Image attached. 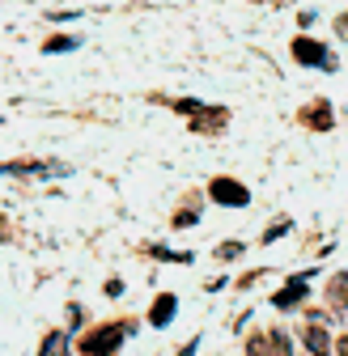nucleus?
Instances as JSON below:
<instances>
[{
	"mask_svg": "<svg viewBox=\"0 0 348 356\" xmlns=\"http://www.w3.org/2000/svg\"><path fill=\"white\" fill-rule=\"evenodd\" d=\"M289 225H293V220H276V225H272V229L264 234V242H276L280 234H289Z\"/></svg>",
	"mask_w": 348,
	"mask_h": 356,
	"instance_id": "obj_11",
	"label": "nucleus"
},
{
	"mask_svg": "<svg viewBox=\"0 0 348 356\" xmlns=\"http://www.w3.org/2000/svg\"><path fill=\"white\" fill-rule=\"evenodd\" d=\"M293 60L297 64H310V68H323V72L335 68V56L323 47V42H315V38H293Z\"/></svg>",
	"mask_w": 348,
	"mask_h": 356,
	"instance_id": "obj_2",
	"label": "nucleus"
},
{
	"mask_svg": "<svg viewBox=\"0 0 348 356\" xmlns=\"http://www.w3.org/2000/svg\"><path fill=\"white\" fill-rule=\"evenodd\" d=\"M344 293H348V272H340L335 284H331V297H344Z\"/></svg>",
	"mask_w": 348,
	"mask_h": 356,
	"instance_id": "obj_14",
	"label": "nucleus"
},
{
	"mask_svg": "<svg viewBox=\"0 0 348 356\" xmlns=\"http://www.w3.org/2000/svg\"><path fill=\"white\" fill-rule=\"evenodd\" d=\"M301 339H306V348H310L315 356H327V348H331V335L323 331V323H315V327H306V335H301Z\"/></svg>",
	"mask_w": 348,
	"mask_h": 356,
	"instance_id": "obj_6",
	"label": "nucleus"
},
{
	"mask_svg": "<svg viewBox=\"0 0 348 356\" xmlns=\"http://www.w3.org/2000/svg\"><path fill=\"white\" fill-rule=\"evenodd\" d=\"M77 42H81V38H72V34H56V38L42 42V51H47V56H56V51H72Z\"/></svg>",
	"mask_w": 348,
	"mask_h": 356,
	"instance_id": "obj_8",
	"label": "nucleus"
},
{
	"mask_svg": "<svg viewBox=\"0 0 348 356\" xmlns=\"http://www.w3.org/2000/svg\"><path fill=\"white\" fill-rule=\"evenodd\" d=\"M196 220H200V212L191 208V212H179V216H174V225H179V229H187V225H196Z\"/></svg>",
	"mask_w": 348,
	"mask_h": 356,
	"instance_id": "obj_12",
	"label": "nucleus"
},
{
	"mask_svg": "<svg viewBox=\"0 0 348 356\" xmlns=\"http://www.w3.org/2000/svg\"><path fill=\"white\" fill-rule=\"evenodd\" d=\"M81 323H85V309L72 301V305H68V327H81Z\"/></svg>",
	"mask_w": 348,
	"mask_h": 356,
	"instance_id": "obj_13",
	"label": "nucleus"
},
{
	"mask_svg": "<svg viewBox=\"0 0 348 356\" xmlns=\"http://www.w3.org/2000/svg\"><path fill=\"white\" fill-rule=\"evenodd\" d=\"M306 280H310V276H297L293 284H285V289L272 297V305H276V309H289V305H297L301 297H306Z\"/></svg>",
	"mask_w": 348,
	"mask_h": 356,
	"instance_id": "obj_5",
	"label": "nucleus"
},
{
	"mask_svg": "<svg viewBox=\"0 0 348 356\" xmlns=\"http://www.w3.org/2000/svg\"><path fill=\"white\" fill-rule=\"evenodd\" d=\"M127 323H102L94 331H85L81 335V356H115V348H123L127 339Z\"/></svg>",
	"mask_w": 348,
	"mask_h": 356,
	"instance_id": "obj_1",
	"label": "nucleus"
},
{
	"mask_svg": "<svg viewBox=\"0 0 348 356\" xmlns=\"http://www.w3.org/2000/svg\"><path fill=\"white\" fill-rule=\"evenodd\" d=\"M212 200L216 204H226V208H246L251 204V191L242 187V183H234V178H212Z\"/></svg>",
	"mask_w": 348,
	"mask_h": 356,
	"instance_id": "obj_3",
	"label": "nucleus"
},
{
	"mask_svg": "<svg viewBox=\"0 0 348 356\" xmlns=\"http://www.w3.org/2000/svg\"><path fill=\"white\" fill-rule=\"evenodd\" d=\"M64 343H68V335H64V331H52L47 339H42L38 356H60V352H64Z\"/></svg>",
	"mask_w": 348,
	"mask_h": 356,
	"instance_id": "obj_9",
	"label": "nucleus"
},
{
	"mask_svg": "<svg viewBox=\"0 0 348 356\" xmlns=\"http://www.w3.org/2000/svg\"><path fill=\"white\" fill-rule=\"evenodd\" d=\"M268 356H293V348H289V335H285V331H268Z\"/></svg>",
	"mask_w": 348,
	"mask_h": 356,
	"instance_id": "obj_7",
	"label": "nucleus"
},
{
	"mask_svg": "<svg viewBox=\"0 0 348 356\" xmlns=\"http://www.w3.org/2000/svg\"><path fill=\"white\" fill-rule=\"evenodd\" d=\"M242 254V242H221L216 246V259H238Z\"/></svg>",
	"mask_w": 348,
	"mask_h": 356,
	"instance_id": "obj_10",
	"label": "nucleus"
},
{
	"mask_svg": "<svg viewBox=\"0 0 348 356\" xmlns=\"http://www.w3.org/2000/svg\"><path fill=\"white\" fill-rule=\"evenodd\" d=\"M174 309H179V297H174V293H161V297L149 305V323H153V327H170Z\"/></svg>",
	"mask_w": 348,
	"mask_h": 356,
	"instance_id": "obj_4",
	"label": "nucleus"
}]
</instances>
